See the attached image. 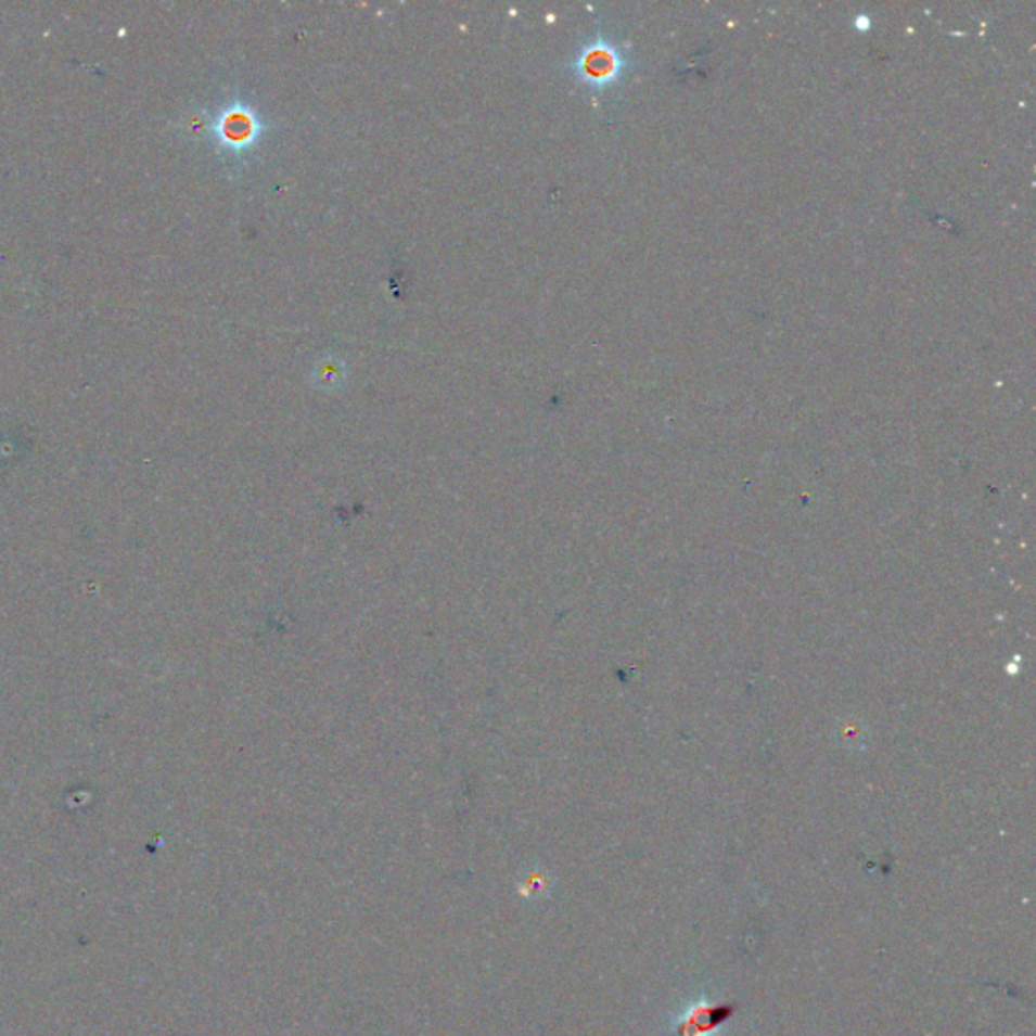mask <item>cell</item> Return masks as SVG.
Returning <instances> with one entry per match:
<instances>
[{"label": "cell", "mask_w": 1036, "mask_h": 1036, "mask_svg": "<svg viewBox=\"0 0 1036 1036\" xmlns=\"http://www.w3.org/2000/svg\"><path fill=\"white\" fill-rule=\"evenodd\" d=\"M624 69H626L624 55L617 51L616 47L601 43V41L593 47L591 55L586 61V76L591 79L589 84L598 88L614 84Z\"/></svg>", "instance_id": "1"}, {"label": "cell", "mask_w": 1036, "mask_h": 1036, "mask_svg": "<svg viewBox=\"0 0 1036 1036\" xmlns=\"http://www.w3.org/2000/svg\"><path fill=\"white\" fill-rule=\"evenodd\" d=\"M855 25L856 29L862 30V33H865V30L871 29V18H869L867 15H858L855 18Z\"/></svg>", "instance_id": "2"}]
</instances>
